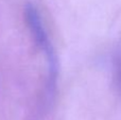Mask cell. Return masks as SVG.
Masks as SVG:
<instances>
[{
	"instance_id": "obj_2",
	"label": "cell",
	"mask_w": 121,
	"mask_h": 120,
	"mask_svg": "<svg viewBox=\"0 0 121 120\" xmlns=\"http://www.w3.org/2000/svg\"><path fill=\"white\" fill-rule=\"evenodd\" d=\"M117 77H118V84H119V87L121 88V63H120V65H119V67H118V74H117Z\"/></svg>"
},
{
	"instance_id": "obj_1",
	"label": "cell",
	"mask_w": 121,
	"mask_h": 120,
	"mask_svg": "<svg viewBox=\"0 0 121 120\" xmlns=\"http://www.w3.org/2000/svg\"><path fill=\"white\" fill-rule=\"evenodd\" d=\"M26 19H27L28 25L33 33V36L37 45L45 51V53L49 59H52V48H51V45L49 43L48 36L46 35V32H45V29L42 25V20H40V17L36 9H34L31 5L28 6L26 10Z\"/></svg>"
}]
</instances>
